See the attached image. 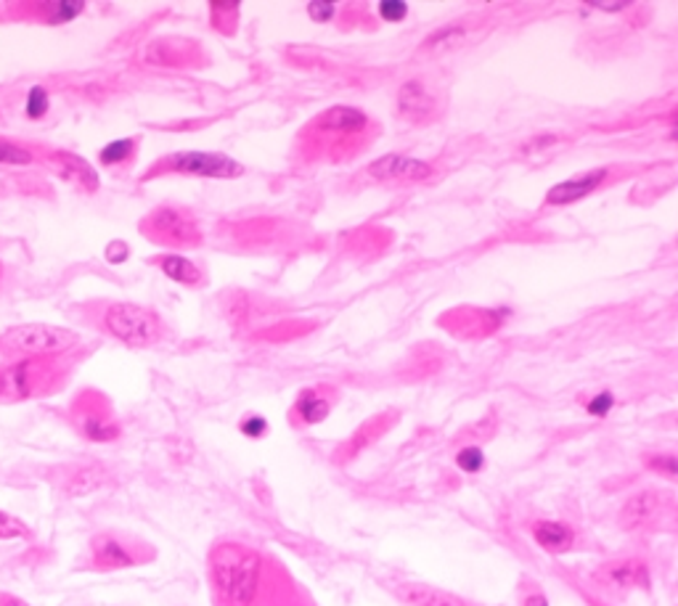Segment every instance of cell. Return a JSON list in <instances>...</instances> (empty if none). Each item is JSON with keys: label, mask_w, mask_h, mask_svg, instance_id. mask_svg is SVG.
Returning a JSON list of instances; mask_svg holds the SVG:
<instances>
[{"label": "cell", "mask_w": 678, "mask_h": 606, "mask_svg": "<svg viewBox=\"0 0 678 606\" xmlns=\"http://www.w3.org/2000/svg\"><path fill=\"white\" fill-rule=\"evenodd\" d=\"M274 570L261 552L223 541L209 552V580L220 606H265L276 596Z\"/></svg>", "instance_id": "obj_1"}, {"label": "cell", "mask_w": 678, "mask_h": 606, "mask_svg": "<svg viewBox=\"0 0 678 606\" xmlns=\"http://www.w3.org/2000/svg\"><path fill=\"white\" fill-rule=\"evenodd\" d=\"M66 379L61 357H11L0 363V403L16 405L53 395Z\"/></svg>", "instance_id": "obj_2"}, {"label": "cell", "mask_w": 678, "mask_h": 606, "mask_svg": "<svg viewBox=\"0 0 678 606\" xmlns=\"http://www.w3.org/2000/svg\"><path fill=\"white\" fill-rule=\"evenodd\" d=\"M80 344V334L53 324H20L0 334V357H61Z\"/></svg>", "instance_id": "obj_3"}, {"label": "cell", "mask_w": 678, "mask_h": 606, "mask_svg": "<svg viewBox=\"0 0 678 606\" xmlns=\"http://www.w3.org/2000/svg\"><path fill=\"white\" fill-rule=\"evenodd\" d=\"M101 329L128 348H149L162 337V320L135 302H109L101 311Z\"/></svg>", "instance_id": "obj_4"}, {"label": "cell", "mask_w": 678, "mask_h": 606, "mask_svg": "<svg viewBox=\"0 0 678 606\" xmlns=\"http://www.w3.org/2000/svg\"><path fill=\"white\" fill-rule=\"evenodd\" d=\"M157 175H194L215 178V181H231V178L244 175V165L218 152H175L159 159L149 170L146 181Z\"/></svg>", "instance_id": "obj_5"}, {"label": "cell", "mask_w": 678, "mask_h": 606, "mask_svg": "<svg viewBox=\"0 0 678 606\" xmlns=\"http://www.w3.org/2000/svg\"><path fill=\"white\" fill-rule=\"evenodd\" d=\"M141 233L154 244L170 246V250H189V246L202 244L199 222L186 207H175V204H162V207L152 209L141 220Z\"/></svg>", "instance_id": "obj_6"}, {"label": "cell", "mask_w": 678, "mask_h": 606, "mask_svg": "<svg viewBox=\"0 0 678 606\" xmlns=\"http://www.w3.org/2000/svg\"><path fill=\"white\" fill-rule=\"evenodd\" d=\"M90 567L98 572H114V570H128V567H138L144 561H149L154 556V548L144 546L141 541L133 537L114 533V530H104L90 537Z\"/></svg>", "instance_id": "obj_7"}, {"label": "cell", "mask_w": 678, "mask_h": 606, "mask_svg": "<svg viewBox=\"0 0 678 606\" xmlns=\"http://www.w3.org/2000/svg\"><path fill=\"white\" fill-rule=\"evenodd\" d=\"M72 424L88 443H114L122 435L112 405L96 389H85L72 400Z\"/></svg>", "instance_id": "obj_8"}, {"label": "cell", "mask_w": 678, "mask_h": 606, "mask_svg": "<svg viewBox=\"0 0 678 606\" xmlns=\"http://www.w3.org/2000/svg\"><path fill=\"white\" fill-rule=\"evenodd\" d=\"M668 509H670L668 493L655 490V487H646V490L633 493V496L622 504L620 528L628 530V533L655 528Z\"/></svg>", "instance_id": "obj_9"}, {"label": "cell", "mask_w": 678, "mask_h": 606, "mask_svg": "<svg viewBox=\"0 0 678 606\" xmlns=\"http://www.w3.org/2000/svg\"><path fill=\"white\" fill-rule=\"evenodd\" d=\"M594 580L609 593H628L637 589H650V567L641 559H615L604 561L594 572Z\"/></svg>", "instance_id": "obj_10"}, {"label": "cell", "mask_w": 678, "mask_h": 606, "mask_svg": "<svg viewBox=\"0 0 678 606\" xmlns=\"http://www.w3.org/2000/svg\"><path fill=\"white\" fill-rule=\"evenodd\" d=\"M307 128H311L313 133H318L320 138L348 141V138H355V135L366 133L368 117H366V111H361L355 107H329Z\"/></svg>", "instance_id": "obj_11"}, {"label": "cell", "mask_w": 678, "mask_h": 606, "mask_svg": "<svg viewBox=\"0 0 678 606\" xmlns=\"http://www.w3.org/2000/svg\"><path fill=\"white\" fill-rule=\"evenodd\" d=\"M368 175L377 181H424L433 175V165L422 159L403 157V154H387L368 165Z\"/></svg>", "instance_id": "obj_12"}, {"label": "cell", "mask_w": 678, "mask_h": 606, "mask_svg": "<svg viewBox=\"0 0 678 606\" xmlns=\"http://www.w3.org/2000/svg\"><path fill=\"white\" fill-rule=\"evenodd\" d=\"M437 109L435 93L424 80H405L398 88V111L409 122H424Z\"/></svg>", "instance_id": "obj_13"}, {"label": "cell", "mask_w": 678, "mask_h": 606, "mask_svg": "<svg viewBox=\"0 0 678 606\" xmlns=\"http://www.w3.org/2000/svg\"><path fill=\"white\" fill-rule=\"evenodd\" d=\"M607 175H609V167H600V170H589V172H583V175L570 178V181L557 183L554 189H548L546 204H552V207H565V204L581 202L589 194H594Z\"/></svg>", "instance_id": "obj_14"}, {"label": "cell", "mask_w": 678, "mask_h": 606, "mask_svg": "<svg viewBox=\"0 0 678 606\" xmlns=\"http://www.w3.org/2000/svg\"><path fill=\"white\" fill-rule=\"evenodd\" d=\"M48 162L57 165L59 175L64 178V181L75 183L80 191H85V194H96L98 185H101L94 165L85 162V159L77 157V154L61 152L59 148V152H48Z\"/></svg>", "instance_id": "obj_15"}, {"label": "cell", "mask_w": 678, "mask_h": 606, "mask_svg": "<svg viewBox=\"0 0 678 606\" xmlns=\"http://www.w3.org/2000/svg\"><path fill=\"white\" fill-rule=\"evenodd\" d=\"M22 19H35L38 24L59 27V24L75 22L80 14H85V3H72V0H40V3L20 5Z\"/></svg>", "instance_id": "obj_16"}, {"label": "cell", "mask_w": 678, "mask_h": 606, "mask_svg": "<svg viewBox=\"0 0 678 606\" xmlns=\"http://www.w3.org/2000/svg\"><path fill=\"white\" fill-rule=\"evenodd\" d=\"M530 533H533V541L538 543L546 554H567L572 552L578 543L576 528H570V524L565 522H557V519H535Z\"/></svg>", "instance_id": "obj_17"}, {"label": "cell", "mask_w": 678, "mask_h": 606, "mask_svg": "<svg viewBox=\"0 0 678 606\" xmlns=\"http://www.w3.org/2000/svg\"><path fill=\"white\" fill-rule=\"evenodd\" d=\"M331 398H326L324 387H305L302 392L294 398L292 408V422L294 426H316L320 422H326V416L331 413Z\"/></svg>", "instance_id": "obj_18"}, {"label": "cell", "mask_w": 678, "mask_h": 606, "mask_svg": "<svg viewBox=\"0 0 678 606\" xmlns=\"http://www.w3.org/2000/svg\"><path fill=\"white\" fill-rule=\"evenodd\" d=\"M396 596L405 606H472L461 596H456V593L443 591L429 583H400Z\"/></svg>", "instance_id": "obj_19"}, {"label": "cell", "mask_w": 678, "mask_h": 606, "mask_svg": "<svg viewBox=\"0 0 678 606\" xmlns=\"http://www.w3.org/2000/svg\"><path fill=\"white\" fill-rule=\"evenodd\" d=\"M154 265H157L170 281L183 283V287H199V283L205 281V274H202L199 265L191 263V259L183 255H170L168 252V255H159L154 259Z\"/></svg>", "instance_id": "obj_20"}, {"label": "cell", "mask_w": 678, "mask_h": 606, "mask_svg": "<svg viewBox=\"0 0 678 606\" xmlns=\"http://www.w3.org/2000/svg\"><path fill=\"white\" fill-rule=\"evenodd\" d=\"M189 46L178 40H154L146 46L144 59L152 66H186L189 61Z\"/></svg>", "instance_id": "obj_21"}, {"label": "cell", "mask_w": 678, "mask_h": 606, "mask_svg": "<svg viewBox=\"0 0 678 606\" xmlns=\"http://www.w3.org/2000/svg\"><path fill=\"white\" fill-rule=\"evenodd\" d=\"M104 482H107V472H104L101 466L75 469V474H72V477L64 482L66 496H88V493L98 490Z\"/></svg>", "instance_id": "obj_22"}, {"label": "cell", "mask_w": 678, "mask_h": 606, "mask_svg": "<svg viewBox=\"0 0 678 606\" xmlns=\"http://www.w3.org/2000/svg\"><path fill=\"white\" fill-rule=\"evenodd\" d=\"M387 426L390 424H387L385 416H377V419H372V422L363 424L361 429L355 432V435L350 437L348 443H344V459H353V456H359L363 448H368V445L377 440V437L387 429Z\"/></svg>", "instance_id": "obj_23"}, {"label": "cell", "mask_w": 678, "mask_h": 606, "mask_svg": "<svg viewBox=\"0 0 678 606\" xmlns=\"http://www.w3.org/2000/svg\"><path fill=\"white\" fill-rule=\"evenodd\" d=\"M38 154L33 152V146L22 144L16 138H0V165L9 167H29L38 165Z\"/></svg>", "instance_id": "obj_24"}, {"label": "cell", "mask_w": 678, "mask_h": 606, "mask_svg": "<svg viewBox=\"0 0 678 606\" xmlns=\"http://www.w3.org/2000/svg\"><path fill=\"white\" fill-rule=\"evenodd\" d=\"M135 146H138V138H120L107 144L98 152V162L104 167H122L133 159Z\"/></svg>", "instance_id": "obj_25"}, {"label": "cell", "mask_w": 678, "mask_h": 606, "mask_svg": "<svg viewBox=\"0 0 678 606\" xmlns=\"http://www.w3.org/2000/svg\"><path fill=\"white\" fill-rule=\"evenodd\" d=\"M464 37L467 29L461 27V24H448V27L435 29V33L424 40V48H427V51H448V48L459 46Z\"/></svg>", "instance_id": "obj_26"}, {"label": "cell", "mask_w": 678, "mask_h": 606, "mask_svg": "<svg viewBox=\"0 0 678 606\" xmlns=\"http://www.w3.org/2000/svg\"><path fill=\"white\" fill-rule=\"evenodd\" d=\"M48 111H51V93L43 85H33L27 90V98H24V114H27V120L38 122Z\"/></svg>", "instance_id": "obj_27"}, {"label": "cell", "mask_w": 678, "mask_h": 606, "mask_svg": "<svg viewBox=\"0 0 678 606\" xmlns=\"http://www.w3.org/2000/svg\"><path fill=\"white\" fill-rule=\"evenodd\" d=\"M456 466L467 474L483 472V466H485L483 448H480V445H467V448H461L459 453H456Z\"/></svg>", "instance_id": "obj_28"}, {"label": "cell", "mask_w": 678, "mask_h": 606, "mask_svg": "<svg viewBox=\"0 0 678 606\" xmlns=\"http://www.w3.org/2000/svg\"><path fill=\"white\" fill-rule=\"evenodd\" d=\"M644 463H646V469H650V472L659 474V477H665V480L678 477L676 453H652V456H646Z\"/></svg>", "instance_id": "obj_29"}, {"label": "cell", "mask_w": 678, "mask_h": 606, "mask_svg": "<svg viewBox=\"0 0 678 606\" xmlns=\"http://www.w3.org/2000/svg\"><path fill=\"white\" fill-rule=\"evenodd\" d=\"M29 530L27 524L20 522L16 517L5 514V511H0V541H16V537H27Z\"/></svg>", "instance_id": "obj_30"}, {"label": "cell", "mask_w": 678, "mask_h": 606, "mask_svg": "<svg viewBox=\"0 0 678 606\" xmlns=\"http://www.w3.org/2000/svg\"><path fill=\"white\" fill-rule=\"evenodd\" d=\"M613 408H615V395L613 392H600V395H594V398L589 400L585 411H589L591 416L604 419L609 411H613Z\"/></svg>", "instance_id": "obj_31"}, {"label": "cell", "mask_w": 678, "mask_h": 606, "mask_svg": "<svg viewBox=\"0 0 678 606\" xmlns=\"http://www.w3.org/2000/svg\"><path fill=\"white\" fill-rule=\"evenodd\" d=\"M379 16L385 19V22H403L405 16H409V5L405 3H398V0H385V3H379Z\"/></svg>", "instance_id": "obj_32"}, {"label": "cell", "mask_w": 678, "mask_h": 606, "mask_svg": "<svg viewBox=\"0 0 678 606\" xmlns=\"http://www.w3.org/2000/svg\"><path fill=\"white\" fill-rule=\"evenodd\" d=\"M239 429H242L244 437H250V440H261V437L268 432V422H265L263 416H246L242 424H239Z\"/></svg>", "instance_id": "obj_33"}, {"label": "cell", "mask_w": 678, "mask_h": 606, "mask_svg": "<svg viewBox=\"0 0 678 606\" xmlns=\"http://www.w3.org/2000/svg\"><path fill=\"white\" fill-rule=\"evenodd\" d=\"M104 255H107V259L112 265H120V263H125L128 257H131V246H128L125 241H109L107 250H104Z\"/></svg>", "instance_id": "obj_34"}, {"label": "cell", "mask_w": 678, "mask_h": 606, "mask_svg": "<svg viewBox=\"0 0 678 606\" xmlns=\"http://www.w3.org/2000/svg\"><path fill=\"white\" fill-rule=\"evenodd\" d=\"M337 14V5L335 3H311L307 5V16L313 19V22H331Z\"/></svg>", "instance_id": "obj_35"}, {"label": "cell", "mask_w": 678, "mask_h": 606, "mask_svg": "<svg viewBox=\"0 0 678 606\" xmlns=\"http://www.w3.org/2000/svg\"><path fill=\"white\" fill-rule=\"evenodd\" d=\"M557 135H538V138H530L528 144H522V152L533 154V152H544V148H552L557 144Z\"/></svg>", "instance_id": "obj_36"}, {"label": "cell", "mask_w": 678, "mask_h": 606, "mask_svg": "<svg viewBox=\"0 0 678 606\" xmlns=\"http://www.w3.org/2000/svg\"><path fill=\"white\" fill-rule=\"evenodd\" d=\"M522 606H548L544 591L535 589V585H530L525 596H522Z\"/></svg>", "instance_id": "obj_37"}, {"label": "cell", "mask_w": 678, "mask_h": 606, "mask_svg": "<svg viewBox=\"0 0 678 606\" xmlns=\"http://www.w3.org/2000/svg\"><path fill=\"white\" fill-rule=\"evenodd\" d=\"M0 606H29V604L24 602V598L14 596V593H3V591H0Z\"/></svg>", "instance_id": "obj_38"}, {"label": "cell", "mask_w": 678, "mask_h": 606, "mask_svg": "<svg viewBox=\"0 0 678 606\" xmlns=\"http://www.w3.org/2000/svg\"><path fill=\"white\" fill-rule=\"evenodd\" d=\"M3 276H5V265H3V259H0V281H3Z\"/></svg>", "instance_id": "obj_39"}]
</instances>
